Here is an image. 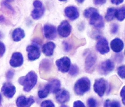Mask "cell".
Wrapping results in <instances>:
<instances>
[{"instance_id": "28", "label": "cell", "mask_w": 125, "mask_h": 107, "mask_svg": "<svg viewBox=\"0 0 125 107\" xmlns=\"http://www.w3.org/2000/svg\"><path fill=\"white\" fill-rule=\"evenodd\" d=\"M41 107H55V106L52 101L46 100L42 102Z\"/></svg>"}, {"instance_id": "26", "label": "cell", "mask_w": 125, "mask_h": 107, "mask_svg": "<svg viewBox=\"0 0 125 107\" xmlns=\"http://www.w3.org/2000/svg\"><path fill=\"white\" fill-rule=\"evenodd\" d=\"M104 107H121V105L120 102L116 101L107 100L104 103Z\"/></svg>"}, {"instance_id": "40", "label": "cell", "mask_w": 125, "mask_h": 107, "mask_svg": "<svg viewBox=\"0 0 125 107\" xmlns=\"http://www.w3.org/2000/svg\"><path fill=\"white\" fill-rule=\"evenodd\" d=\"M4 37V35L1 31H0V39L3 38Z\"/></svg>"}, {"instance_id": "8", "label": "cell", "mask_w": 125, "mask_h": 107, "mask_svg": "<svg viewBox=\"0 0 125 107\" xmlns=\"http://www.w3.org/2000/svg\"><path fill=\"white\" fill-rule=\"evenodd\" d=\"M106 82L104 78L96 80L94 85V89L95 92L99 97H103L106 91Z\"/></svg>"}, {"instance_id": "30", "label": "cell", "mask_w": 125, "mask_h": 107, "mask_svg": "<svg viewBox=\"0 0 125 107\" xmlns=\"http://www.w3.org/2000/svg\"><path fill=\"white\" fill-rule=\"evenodd\" d=\"M89 107H97V103L96 101L93 98H90L87 101Z\"/></svg>"}, {"instance_id": "33", "label": "cell", "mask_w": 125, "mask_h": 107, "mask_svg": "<svg viewBox=\"0 0 125 107\" xmlns=\"http://www.w3.org/2000/svg\"><path fill=\"white\" fill-rule=\"evenodd\" d=\"M14 76V72L13 70H10L7 72L6 78L8 80L11 79L13 78Z\"/></svg>"}, {"instance_id": "6", "label": "cell", "mask_w": 125, "mask_h": 107, "mask_svg": "<svg viewBox=\"0 0 125 107\" xmlns=\"http://www.w3.org/2000/svg\"><path fill=\"white\" fill-rule=\"evenodd\" d=\"M26 51L28 52V58L31 61L38 59L40 56V50L38 46L34 44L28 46L26 48Z\"/></svg>"}, {"instance_id": "1", "label": "cell", "mask_w": 125, "mask_h": 107, "mask_svg": "<svg viewBox=\"0 0 125 107\" xmlns=\"http://www.w3.org/2000/svg\"><path fill=\"white\" fill-rule=\"evenodd\" d=\"M84 15L87 18H90L89 24L95 28L101 29L104 26L103 18L97 10L94 8H89L85 10Z\"/></svg>"}, {"instance_id": "9", "label": "cell", "mask_w": 125, "mask_h": 107, "mask_svg": "<svg viewBox=\"0 0 125 107\" xmlns=\"http://www.w3.org/2000/svg\"><path fill=\"white\" fill-rule=\"evenodd\" d=\"M96 50L101 54H104L110 51L108 42L105 38L99 37L96 45Z\"/></svg>"}, {"instance_id": "29", "label": "cell", "mask_w": 125, "mask_h": 107, "mask_svg": "<svg viewBox=\"0 0 125 107\" xmlns=\"http://www.w3.org/2000/svg\"><path fill=\"white\" fill-rule=\"evenodd\" d=\"M118 74L122 78L124 79L125 78V66H121L118 68Z\"/></svg>"}, {"instance_id": "43", "label": "cell", "mask_w": 125, "mask_h": 107, "mask_svg": "<svg viewBox=\"0 0 125 107\" xmlns=\"http://www.w3.org/2000/svg\"><path fill=\"white\" fill-rule=\"evenodd\" d=\"M14 0H5V1L8 2V3H9V2H12L14 1Z\"/></svg>"}, {"instance_id": "5", "label": "cell", "mask_w": 125, "mask_h": 107, "mask_svg": "<svg viewBox=\"0 0 125 107\" xmlns=\"http://www.w3.org/2000/svg\"><path fill=\"white\" fill-rule=\"evenodd\" d=\"M56 64L59 71L62 73H66L70 70L71 61L69 58L65 56L57 60Z\"/></svg>"}, {"instance_id": "27", "label": "cell", "mask_w": 125, "mask_h": 107, "mask_svg": "<svg viewBox=\"0 0 125 107\" xmlns=\"http://www.w3.org/2000/svg\"><path fill=\"white\" fill-rule=\"evenodd\" d=\"M79 68L76 65H73L70 67L69 70V73L72 76H75L79 73Z\"/></svg>"}, {"instance_id": "32", "label": "cell", "mask_w": 125, "mask_h": 107, "mask_svg": "<svg viewBox=\"0 0 125 107\" xmlns=\"http://www.w3.org/2000/svg\"><path fill=\"white\" fill-rule=\"evenodd\" d=\"M6 51V47L3 42H0V58L2 57Z\"/></svg>"}, {"instance_id": "19", "label": "cell", "mask_w": 125, "mask_h": 107, "mask_svg": "<svg viewBox=\"0 0 125 107\" xmlns=\"http://www.w3.org/2000/svg\"><path fill=\"white\" fill-rule=\"evenodd\" d=\"M55 47L56 46L54 42H47L42 46V52L46 56H51L53 55Z\"/></svg>"}, {"instance_id": "39", "label": "cell", "mask_w": 125, "mask_h": 107, "mask_svg": "<svg viewBox=\"0 0 125 107\" xmlns=\"http://www.w3.org/2000/svg\"><path fill=\"white\" fill-rule=\"evenodd\" d=\"M5 21H6L5 18L3 15H0V23L2 24L5 23Z\"/></svg>"}, {"instance_id": "20", "label": "cell", "mask_w": 125, "mask_h": 107, "mask_svg": "<svg viewBox=\"0 0 125 107\" xmlns=\"http://www.w3.org/2000/svg\"><path fill=\"white\" fill-rule=\"evenodd\" d=\"M61 85V82L57 79L52 80L47 84L50 92L53 93H56L60 90Z\"/></svg>"}, {"instance_id": "17", "label": "cell", "mask_w": 125, "mask_h": 107, "mask_svg": "<svg viewBox=\"0 0 125 107\" xmlns=\"http://www.w3.org/2000/svg\"><path fill=\"white\" fill-rule=\"evenodd\" d=\"M56 93V100L59 103L63 104L68 102L70 100V95L66 90H60Z\"/></svg>"}, {"instance_id": "36", "label": "cell", "mask_w": 125, "mask_h": 107, "mask_svg": "<svg viewBox=\"0 0 125 107\" xmlns=\"http://www.w3.org/2000/svg\"><path fill=\"white\" fill-rule=\"evenodd\" d=\"M63 45H64V48L65 51L68 52L70 50L71 48V45H70V44L68 43V42L64 41L63 43Z\"/></svg>"}, {"instance_id": "21", "label": "cell", "mask_w": 125, "mask_h": 107, "mask_svg": "<svg viewBox=\"0 0 125 107\" xmlns=\"http://www.w3.org/2000/svg\"><path fill=\"white\" fill-rule=\"evenodd\" d=\"M25 37V33L23 29L17 28L14 29L12 33V38L15 42L20 41Z\"/></svg>"}, {"instance_id": "2", "label": "cell", "mask_w": 125, "mask_h": 107, "mask_svg": "<svg viewBox=\"0 0 125 107\" xmlns=\"http://www.w3.org/2000/svg\"><path fill=\"white\" fill-rule=\"evenodd\" d=\"M37 76L35 72L31 71L24 76L21 77L18 80V83L23 86V90L26 92L31 91L37 83Z\"/></svg>"}, {"instance_id": "16", "label": "cell", "mask_w": 125, "mask_h": 107, "mask_svg": "<svg viewBox=\"0 0 125 107\" xmlns=\"http://www.w3.org/2000/svg\"><path fill=\"white\" fill-rule=\"evenodd\" d=\"M66 16L71 20H75L79 17V12L76 7L70 6L66 8L64 10Z\"/></svg>"}, {"instance_id": "14", "label": "cell", "mask_w": 125, "mask_h": 107, "mask_svg": "<svg viewBox=\"0 0 125 107\" xmlns=\"http://www.w3.org/2000/svg\"><path fill=\"white\" fill-rule=\"evenodd\" d=\"M115 65L110 59H107L101 64L99 66V71L102 74L106 75L113 70Z\"/></svg>"}, {"instance_id": "38", "label": "cell", "mask_w": 125, "mask_h": 107, "mask_svg": "<svg viewBox=\"0 0 125 107\" xmlns=\"http://www.w3.org/2000/svg\"><path fill=\"white\" fill-rule=\"evenodd\" d=\"M112 3L116 5H118L124 2V0H110Z\"/></svg>"}, {"instance_id": "37", "label": "cell", "mask_w": 125, "mask_h": 107, "mask_svg": "<svg viewBox=\"0 0 125 107\" xmlns=\"http://www.w3.org/2000/svg\"><path fill=\"white\" fill-rule=\"evenodd\" d=\"M120 95H121V97H122V100L123 104L125 105V87L124 86L122 88V90H121V92H120Z\"/></svg>"}, {"instance_id": "41", "label": "cell", "mask_w": 125, "mask_h": 107, "mask_svg": "<svg viewBox=\"0 0 125 107\" xmlns=\"http://www.w3.org/2000/svg\"><path fill=\"white\" fill-rule=\"evenodd\" d=\"M77 2H79V3H82L85 0H76Z\"/></svg>"}, {"instance_id": "22", "label": "cell", "mask_w": 125, "mask_h": 107, "mask_svg": "<svg viewBox=\"0 0 125 107\" xmlns=\"http://www.w3.org/2000/svg\"><path fill=\"white\" fill-rule=\"evenodd\" d=\"M115 17L119 21H123L125 18V7H123L115 10Z\"/></svg>"}, {"instance_id": "23", "label": "cell", "mask_w": 125, "mask_h": 107, "mask_svg": "<svg viewBox=\"0 0 125 107\" xmlns=\"http://www.w3.org/2000/svg\"><path fill=\"white\" fill-rule=\"evenodd\" d=\"M1 6L2 7V9L5 12H7V13L9 14H10L12 15H13L15 13V10L13 7L5 1H3L2 2Z\"/></svg>"}, {"instance_id": "13", "label": "cell", "mask_w": 125, "mask_h": 107, "mask_svg": "<svg viewBox=\"0 0 125 107\" xmlns=\"http://www.w3.org/2000/svg\"><path fill=\"white\" fill-rule=\"evenodd\" d=\"M45 37L49 40H53L56 37V30L55 27L50 24L45 25L43 28Z\"/></svg>"}, {"instance_id": "10", "label": "cell", "mask_w": 125, "mask_h": 107, "mask_svg": "<svg viewBox=\"0 0 125 107\" xmlns=\"http://www.w3.org/2000/svg\"><path fill=\"white\" fill-rule=\"evenodd\" d=\"M1 90L5 97L9 98H11L14 97L16 93V88L12 83H6L2 85Z\"/></svg>"}, {"instance_id": "45", "label": "cell", "mask_w": 125, "mask_h": 107, "mask_svg": "<svg viewBox=\"0 0 125 107\" xmlns=\"http://www.w3.org/2000/svg\"><path fill=\"white\" fill-rule=\"evenodd\" d=\"M59 0V1H62H62H66V0Z\"/></svg>"}, {"instance_id": "7", "label": "cell", "mask_w": 125, "mask_h": 107, "mask_svg": "<svg viewBox=\"0 0 125 107\" xmlns=\"http://www.w3.org/2000/svg\"><path fill=\"white\" fill-rule=\"evenodd\" d=\"M72 28L69 23L67 20H64L58 26V34L62 37H68L71 33Z\"/></svg>"}, {"instance_id": "4", "label": "cell", "mask_w": 125, "mask_h": 107, "mask_svg": "<svg viewBox=\"0 0 125 107\" xmlns=\"http://www.w3.org/2000/svg\"><path fill=\"white\" fill-rule=\"evenodd\" d=\"M35 9L31 14L32 18L35 20L40 19L45 13V9L42 2L39 0H35L33 3Z\"/></svg>"}, {"instance_id": "44", "label": "cell", "mask_w": 125, "mask_h": 107, "mask_svg": "<svg viewBox=\"0 0 125 107\" xmlns=\"http://www.w3.org/2000/svg\"><path fill=\"white\" fill-rule=\"evenodd\" d=\"M61 107H68L67 106H66L65 105H62Z\"/></svg>"}, {"instance_id": "3", "label": "cell", "mask_w": 125, "mask_h": 107, "mask_svg": "<svg viewBox=\"0 0 125 107\" xmlns=\"http://www.w3.org/2000/svg\"><path fill=\"white\" fill-rule=\"evenodd\" d=\"M91 88V82L89 78H83L78 80L74 86V91L78 95H82L88 92Z\"/></svg>"}, {"instance_id": "25", "label": "cell", "mask_w": 125, "mask_h": 107, "mask_svg": "<svg viewBox=\"0 0 125 107\" xmlns=\"http://www.w3.org/2000/svg\"><path fill=\"white\" fill-rule=\"evenodd\" d=\"M49 92H50L49 90L47 85L39 91V97L41 99L45 98L48 96Z\"/></svg>"}, {"instance_id": "35", "label": "cell", "mask_w": 125, "mask_h": 107, "mask_svg": "<svg viewBox=\"0 0 125 107\" xmlns=\"http://www.w3.org/2000/svg\"><path fill=\"white\" fill-rule=\"evenodd\" d=\"M106 0H94V2L96 5H102L106 2Z\"/></svg>"}, {"instance_id": "31", "label": "cell", "mask_w": 125, "mask_h": 107, "mask_svg": "<svg viewBox=\"0 0 125 107\" xmlns=\"http://www.w3.org/2000/svg\"><path fill=\"white\" fill-rule=\"evenodd\" d=\"M119 26L116 23H113L112 25L110 31L113 34H116L118 31Z\"/></svg>"}, {"instance_id": "34", "label": "cell", "mask_w": 125, "mask_h": 107, "mask_svg": "<svg viewBox=\"0 0 125 107\" xmlns=\"http://www.w3.org/2000/svg\"><path fill=\"white\" fill-rule=\"evenodd\" d=\"M73 107H86L84 104L81 101L78 100L74 102Z\"/></svg>"}, {"instance_id": "42", "label": "cell", "mask_w": 125, "mask_h": 107, "mask_svg": "<svg viewBox=\"0 0 125 107\" xmlns=\"http://www.w3.org/2000/svg\"><path fill=\"white\" fill-rule=\"evenodd\" d=\"M2 97L1 94H0V106H1V103H2Z\"/></svg>"}, {"instance_id": "24", "label": "cell", "mask_w": 125, "mask_h": 107, "mask_svg": "<svg viewBox=\"0 0 125 107\" xmlns=\"http://www.w3.org/2000/svg\"><path fill=\"white\" fill-rule=\"evenodd\" d=\"M115 9L113 8H110L107 10L105 18L107 21H112L115 17Z\"/></svg>"}, {"instance_id": "11", "label": "cell", "mask_w": 125, "mask_h": 107, "mask_svg": "<svg viewBox=\"0 0 125 107\" xmlns=\"http://www.w3.org/2000/svg\"><path fill=\"white\" fill-rule=\"evenodd\" d=\"M23 58L22 54L19 52H16L12 55L10 61V66L13 68L21 66L23 64Z\"/></svg>"}, {"instance_id": "18", "label": "cell", "mask_w": 125, "mask_h": 107, "mask_svg": "<svg viewBox=\"0 0 125 107\" xmlns=\"http://www.w3.org/2000/svg\"><path fill=\"white\" fill-rule=\"evenodd\" d=\"M110 47L114 52L118 53L122 50L124 47V44L121 39L115 38L111 42Z\"/></svg>"}, {"instance_id": "12", "label": "cell", "mask_w": 125, "mask_h": 107, "mask_svg": "<svg viewBox=\"0 0 125 107\" xmlns=\"http://www.w3.org/2000/svg\"><path fill=\"white\" fill-rule=\"evenodd\" d=\"M35 102L32 97H26L24 96H20L17 98L16 104L18 107H30Z\"/></svg>"}, {"instance_id": "15", "label": "cell", "mask_w": 125, "mask_h": 107, "mask_svg": "<svg viewBox=\"0 0 125 107\" xmlns=\"http://www.w3.org/2000/svg\"><path fill=\"white\" fill-rule=\"evenodd\" d=\"M96 61V56L93 53L89 54L85 59V69L87 72H90L94 69Z\"/></svg>"}]
</instances>
